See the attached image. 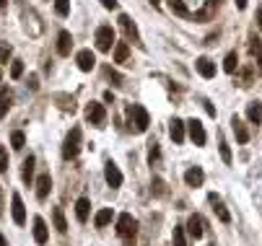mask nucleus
Segmentation results:
<instances>
[{"label":"nucleus","mask_w":262,"mask_h":246,"mask_svg":"<svg viewBox=\"0 0 262 246\" xmlns=\"http://www.w3.org/2000/svg\"><path fill=\"white\" fill-rule=\"evenodd\" d=\"M208 199H210V205H213L215 215H218V221H221V223H231V215H229V210L223 207L221 197H218V195H208Z\"/></svg>","instance_id":"nucleus-11"},{"label":"nucleus","mask_w":262,"mask_h":246,"mask_svg":"<svg viewBox=\"0 0 262 246\" xmlns=\"http://www.w3.org/2000/svg\"><path fill=\"white\" fill-rule=\"evenodd\" d=\"M0 246H8V241H5V236L0 233Z\"/></svg>","instance_id":"nucleus-45"},{"label":"nucleus","mask_w":262,"mask_h":246,"mask_svg":"<svg viewBox=\"0 0 262 246\" xmlns=\"http://www.w3.org/2000/svg\"><path fill=\"white\" fill-rule=\"evenodd\" d=\"M247 120H249L252 124H260V122H262V101H252V104L247 106Z\"/></svg>","instance_id":"nucleus-19"},{"label":"nucleus","mask_w":262,"mask_h":246,"mask_svg":"<svg viewBox=\"0 0 262 246\" xmlns=\"http://www.w3.org/2000/svg\"><path fill=\"white\" fill-rule=\"evenodd\" d=\"M109 223H112V210H109V207H104V210L96 213V218H94L96 228H104V225H109Z\"/></svg>","instance_id":"nucleus-24"},{"label":"nucleus","mask_w":262,"mask_h":246,"mask_svg":"<svg viewBox=\"0 0 262 246\" xmlns=\"http://www.w3.org/2000/svg\"><path fill=\"white\" fill-rule=\"evenodd\" d=\"M21 75H24V62H21V60H13V62H11V78L19 80Z\"/></svg>","instance_id":"nucleus-30"},{"label":"nucleus","mask_w":262,"mask_h":246,"mask_svg":"<svg viewBox=\"0 0 262 246\" xmlns=\"http://www.w3.org/2000/svg\"><path fill=\"white\" fill-rule=\"evenodd\" d=\"M221 158H223V163H231V148L223 140H221Z\"/></svg>","instance_id":"nucleus-36"},{"label":"nucleus","mask_w":262,"mask_h":246,"mask_svg":"<svg viewBox=\"0 0 262 246\" xmlns=\"http://www.w3.org/2000/svg\"><path fill=\"white\" fill-rule=\"evenodd\" d=\"M70 47H73V36H70V31H60L57 34V52L65 57V54H70Z\"/></svg>","instance_id":"nucleus-16"},{"label":"nucleus","mask_w":262,"mask_h":246,"mask_svg":"<svg viewBox=\"0 0 262 246\" xmlns=\"http://www.w3.org/2000/svg\"><path fill=\"white\" fill-rule=\"evenodd\" d=\"M231 127H234V135H236V140H239V143H247V140H249V130L241 124L239 117H234V120H231Z\"/></svg>","instance_id":"nucleus-21"},{"label":"nucleus","mask_w":262,"mask_h":246,"mask_svg":"<svg viewBox=\"0 0 262 246\" xmlns=\"http://www.w3.org/2000/svg\"><path fill=\"white\" fill-rule=\"evenodd\" d=\"M106 75H109V78L114 80V86H120V83H122V78H120V75H117V73H114L112 68H106Z\"/></svg>","instance_id":"nucleus-38"},{"label":"nucleus","mask_w":262,"mask_h":246,"mask_svg":"<svg viewBox=\"0 0 262 246\" xmlns=\"http://www.w3.org/2000/svg\"><path fill=\"white\" fill-rule=\"evenodd\" d=\"M114 44V29L112 26H99L96 29V49L99 52H109Z\"/></svg>","instance_id":"nucleus-3"},{"label":"nucleus","mask_w":262,"mask_h":246,"mask_svg":"<svg viewBox=\"0 0 262 246\" xmlns=\"http://www.w3.org/2000/svg\"><path fill=\"white\" fill-rule=\"evenodd\" d=\"M0 174H8V150H5V145H0Z\"/></svg>","instance_id":"nucleus-34"},{"label":"nucleus","mask_w":262,"mask_h":246,"mask_svg":"<svg viewBox=\"0 0 262 246\" xmlns=\"http://www.w3.org/2000/svg\"><path fill=\"white\" fill-rule=\"evenodd\" d=\"M13 54V47L8 42H0V62H8V57Z\"/></svg>","instance_id":"nucleus-33"},{"label":"nucleus","mask_w":262,"mask_h":246,"mask_svg":"<svg viewBox=\"0 0 262 246\" xmlns=\"http://www.w3.org/2000/svg\"><path fill=\"white\" fill-rule=\"evenodd\" d=\"M203 179H205V174H203V169H200V166H192V169H187V171H184L187 187H200V184H203Z\"/></svg>","instance_id":"nucleus-12"},{"label":"nucleus","mask_w":262,"mask_h":246,"mask_svg":"<svg viewBox=\"0 0 262 246\" xmlns=\"http://www.w3.org/2000/svg\"><path fill=\"white\" fill-rule=\"evenodd\" d=\"M21 176H24V181L29 184V181L34 179V156H29L24 161V171H21Z\"/></svg>","instance_id":"nucleus-26"},{"label":"nucleus","mask_w":262,"mask_h":246,"mask_svg":"<svg viewBox=\"0 0 262 246\" xmlns=\"http://www.w3.org/2000/svg\"><path fill=\"white\" fill-rule=\"evenodd\" d=\"M151 3H153V5H158V3H161V0H151Z\"/></svg>","instance_id":"nucleus-47"},{"label":"nucleus","mask_w":262,"mask_h":246,"mask_svg":"<svg viewBox=\"0 0 262 246\" xmlns=\"http://www.w3.org/2000/svg\"><path fill=\"white\" fill-rule=\"evenodd\" d=\"M88 213H91V202H88V197H80L78 202H76V215H78V221L86 223V221H88Z\"/></svg>","instance_id":"nucleus-18"},{"label":"nucleus","mask_w":262,"mask_h":246,"mask_svg":"<svg viewBox=\"0 0 262 246\" xmlns=\"http://www.w3.org/2000/svg\"><path fill=\"white\" fill-rule=\"evenodd\" d=\"M86 120L91 122V124H96V127H104V122H106V109H104V104H88L86 106Z\"/></svg>","instance_id":"nucleus-5"},{"label":"nucleus","mask_w":262,"mask_h":246,"mask_svg":"<svg viewBox=\"0 0 262 246\" xmlns=\"http://www.w3.org/2000/svg\"><path fill=\"white\" fill-rule=\"evenodd\" d=\"M153 192H156L158 197H161V195H166V189H164V181H161V179H153Z\"/></svg>","instance_id":"nucleus-37"},{"label":"nucleus","mask_w":262,"mask_h":246,"mask_svg":"<svg viewBox=\"0 0 262 246\" xmlns=\"http://www.w3.org/2000/svg\"><path fill=\"white\" fill-rule=\"evenodd\" d=\"M29 88H31V91H37V88H39V78H37V75H31V78H29Z\"/></svg>","instance_id":"nucleus-39"},{"label":"nucleus","mask_w":262,"mask_h":246,"mask_svg":"<svg viewBox=\"0 0 262 246\" xmlns=\"http://www.w3.org/2000/svg\"><path fill=\"white\" fill-rule=\"evenodd\" d=\"M104 101L106 104H114V94H112V91H106V94H104Z\"/></svg>","instance_id":"nucleus-41"},{"label":"nucleus","mask_w":262,"mask_h":246,"mask_svg":"<svg viewBox=\"0 0 262 246\" xmlns=\"http://www.w3.org/2000/svg\"><path fill=\"white\" fill-rule=\"evenodd\" d=\"M11 145H13V150H21L24 145H26V135H24L21 130H16V132L11 135Z\"/></svg>","instance_id":"nucleus-29"},{"label":"nucleus","mask_w":262,"mask_h":246,"mask_svg":"<svg viewBox=\"0 0 262 246\" xmlns=\"http://www.w3.org/2000/svg\"><path fill=\"white\" fill-rule=\"evenodd\" d=\"M52 221H55V228H57L60 233H65V231H68L65 215H62V210H60V207H55V210H52Z\"/></svg>","instance_id":"nucleus-25"},{"label":"nucleus","mask_w":262,"mask_h":246,"mask_svg":"<svg viewBox=\"0 0 262 246\" xmlns=\"http://www.w3.org/2000/svg\"><path fill=\"white\" fill-rule=\"evenodd\" d=\"M195 65H197V73H200L203 78H213V75H215V65H213V62L208 60V57H200V60L195 62Z\"/></svg>","instance_id":"nucleus-20"},{"label":"nucleus","mask_w":262,"mask_h":246,"mask_svg":"<svg viewBox=\"0 0 262 246\" xmlns=\"http://www.w3.org/2000/svg\"><path fill=\"white\" fill-rule=\"evenodd\" d=\"M128 54H130L128 42H117L114 44V62H128Z\"/></svg>","instance_id":"nucleus-23"},{"label":"nucleus","mask_w":262,"mask_h":246,"mask_svg":"<svg viewBox=\"0 0 262 246\" xmlns=\"http://www.w3.org/2000/svg\"><path fill=\"white\" fill-rule=\"evenodd\" d=\"M184 122L182 120H171V127H169V135H171V140H174L177 145L179 143H184Z\"/></svg>","instance_id":"nucleus-15"},{"label":"nucleus","mask_w":262,"mask_h":246,"mask_svg":"<svg viewBox=\"0 0 262 246\" xmlns=\"http://www.w3.org/2000/svg\"><path fill=\"white\" fill-rule=\"evenodd\" d=\"M187 130H189V138H192L195 145H205L208 135H205V127H203L200 120H189V122H187Z\"/></svg>","instance_id":"nucleus-6"},{"label":"nucleus","mask_w":262,"mask_h":246,"mask_svg":"<svg viewBox=\"0 0 262 246\" xmlns=\"http://www.w3.org/2000/svg\"><path fill=\"white\" fill-rule=\"evenodd\" d=\"M187 233L192 236V239H203L205 223H203V218H200V215H189V221H187Z\"/></svg>","instance_id":"nucleus-10"},{"label":"nucleus","mask_w":262,"mask_h":246,"mask_svg":"<svg viewBox=\"0 0 262 246\" xmlns=\"http://www.w3.org/2000/svg\"><path fill=\"white\" fill-rule=\"evenodd\" d=\"M135 228H138V221H135L130 213H122L120 218H117V233H120L122 239H132Z\"/></svg>","instance_id":"nucleus-4"},{"label":"nucleus","mask_w":262,"mask_h":246,"mask_svg":"<svg viewBox=\"0 0 262 246\" xmlns=\"http://www.w3.org/2000/svg\"><path fill=\"white\" fill-rule=\"evenodd\" d=\"M234 3H236L239 11H244V8H247V0H234Z\"/></svg>","instance_id":"nucleus-42"},{"label":"nucleus","mask_w":262,"mask_h":246,"mask_svg":"<svg viewBox=\"0 0 262 246\" xmlns=\"http://www.w3.org/2000/svg\"><path fill=\"white\" fill-rule=\"evenodd\" d=\"M239 68V57H236V52H229L226 54V60H223V70L226 73H234Z\"/></svg>","instance_id":"nucleus-27"},{"label":"nucleus","mask_w":262,"mask_h":246,"mask_svg":"<svg viewBox=\"0 0 262 246\" xmlns=\"http://www.w3.org/2000/svg\"><path fill=\"white\" fill-rule=\"evenodd\" d=\"M171 241H174V246H187V239H184V225H174Z\"/></svg>","instance_id":"nucleus-28"},{"label":"nucleus","mask_w":262,"mask_h":246,"mask_svg":"<svg viewBox=\"0 0 262 246\" xmlns=\"http://www.w3.org/2000/svg\"><path fill=\"white\" fill-rule=\"evenodd\" d=\"M169 5H171V11H174L177 16H187V5L182 3V0H169Z\"/></svg>","instance_id":"nucleus-32"},{"label":"nucleus","mask_w":262,"mask_h":246,"mask_svg":"<svg viewBox=\"0 0 262 246\" xmlns=\"http://www.w3.org/2000/svg\"><path fill=\"white\" fill-rule=\"evenodd\" d=\"M78 150H80V127H73L70 135L65 138V145H62V156L70 161V158L78 156Z\"/></svg>","instance_id":"nucleus-2"},{"label":"nucleus","mask_w":262,"mask_h":246,"mask_svg":"<svg viewBox=\"0 0 262 246\" xmlns=\"http://www.w3.org/2000/svg\"><path fill=\"white\" fill-rule=\"evenodd\" d=\"M11 101H13V96H11V91L8 88H0V120L8 114V109H11Z\"/></svg>","instance_id":"nucleus-22"},{"label":"nucleus","mask_w":262,"mask_h":246,"mask_svg":"<svg viewBox=\"0 0 262 246\" xmlns=\"http://www.w3.org/2000/svg\"><path fill=\"white\" fill-rule=\"evenodd\" d=\"M50 189H52V179H50V174H42V176L37 179V197H39V199H47Z\"/></svg>","instance_id":"nucleus-17"},{"label":"nucleus","mask_w":262,"mask_h":246,"mask_svg":"<svg viewBox=\"0 0 262 246\" xmlns=\"http://www.w3.org/2000/svg\"><path fill=\"white\" fill-rule=\"evenodd\" d=\"M11 213H13V223L16 225H24L26 223V210H24V202H21V197L13 192L11 197Z\"/></svg>","instance_id":"nucleus-7"},{"label":"nucleus","mask_w":262,"mask_h":246,"mask_svg":"<svg viewBox=\"0 0 262 246\" xmlns=\"http://www.w3.org/2000/svg\"><path fill=\"white\" fill-rule=\"evenodd\" d=\"M76 62H78V68L83 70V73H88V70H94L96 57H94V52H91V49H80V52L76 54Z\"/></svg>","instance_id":"nucleus-9"},{"label":"nucleus","mask_w":262,"mask_h":246,"mask_svg":"<svg viewBox=\"0 0 262 246\" xmlns=\"http://www.w3.org/2000/svg\"><path fill=\"white\" fill-rule=\"evenodd\" d=\"M120 26L125 29V34H128L132 42H138V44H140V34H138V29H135V24H132V18H130V16H125V13H122V16H120Z\"/></svg>","instance_id":"nucleus-14"},{"label":"nucleus","mask_w":262,"mask_h":246,"mask_svg":"<svg viewBox=\"0 0 262 246\" xmlns=\"http://www.w3.org/2000/svg\"><path fill=\"white\" fill-rule=\"evenodd\" d=\"M128 122H130V130H135V132H146L148 124H151V117H148V112H146V106L132 104V106L128 109Z\"/></svg>","instance_id":"nucleus-1"},{"label":"nucleus","mask_w":262,"mask_h":246,"mask_svg":"<svg viewBox=\"0 0 262 246\" xmlns=\"http://www.w3.org/2000/svg\"><path fill=\"white\" fill-rule=\"evenodd\" d=\"M8 5V0H0V8H5Z\"/></svg>","instance_id":"nucleus-46"},{"label":"nucleus","mask_w":262,"mask_h":246,"mask_svg":"<svg viewBox=\"0 0 262 246\" xmlns=\"http://www.w3.org/2000/svg\"><path fill=\"white\" fill-rule=\"evenodd\" d=\"M55 11H57V16H68L70 13V0H55Z\"/></svg>","instance_id":"nucleus-31"},{"label":"nucleus","mask_w":262,"mask_h":246,"mask_svg":"<svg viewBox=\"0 0 262 246\" xmlns=\"http://www.w3.org/2000/svg\"><path fill=\"white\" fill-rule=\"evenodd\" d=\"M205 112H208V114H210V117H215V109H213L210 104H208V101H205Z\"/></svg>","instance_id":"nucleus-43"},{"label":"nucleus","mask_w":262,"mask_h":246,"mask_svg":"<svg viewBox=\"0 0 262 246\" xmlns=\"http://www.w3.org/2000/svg\"><path fill=\"white\" fill-rule=\"evenodd\" d=\"M102 5L109 8V11H114V8H117V0H102Z\"/></svg>","instance_id":"nucleus-40"},{"label":"nucleus","mask_w":262,"mask_h":246,"mask_svg":"<svg viewBox=\"0 0 262 246\" xmlns=\"http://www.w3.org/2000/svg\"><path fill=\"white\" fill-rule=\"evenodd\" d=\"M252 54H255V57H257V62H262V42L260 39H255V42H252Z\"/></svg>","instance_id":"nucleus-35"},{"label":"nucleus","mask_w":262,"mask_h":246,"mask_svg":"<svg viewBox=\"0 0 262 246\" xmlns=\"http://www.w3.org/2000/svg\"><path fill=\"white\" fill-rule=\"evenodd\" d=\"M50 239V231H47V223L42 218H34V241L37 244H47Z\"/></svg>","instance_id":"nucleus-13"},{"label":"nucleus","mask_w":262,"mask_h":246,"mask_svg":"<svg viewBox=\"0 0 262 246\" xmlns=\"http://www.w3.org/2000/svg\"><path fill=\"white\" fill-rule=\"evenodd\" d=\"M0 215H3V187H0Z\"/></svg>","instance_id":"nucleus-44"},{"label":"nucleus","mask_w":262,"mask_h":246,"mask_svg":"<svg viewBox=\"0 0 262 246\" xmlns=\"http://www.w3.org/2000/svg\"><path fill=\"white\" fill-rule=\"evenodd\" d=\"M104 179H106V184H109V187H120V184H122V171L117 169L112 161H106V166H104Z\"/></svg>","instance_id":"nucleus-8"}]
</instances>
